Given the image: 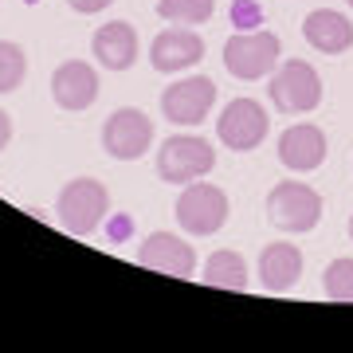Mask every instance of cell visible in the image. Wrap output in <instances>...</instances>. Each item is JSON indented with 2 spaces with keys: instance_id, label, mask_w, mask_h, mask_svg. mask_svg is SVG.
<instances>
[{
  "instance_id": "6da1fadb",
  "label": "cell",
  "mask_w": 353,
  "mask_h": 353,
  "mask_svg": "<svg viewBox=\"0 0 353 353\" xmlns=\"http://www.w3.org/2000/svg\"><path fill=\"white\" fill-rule=\"evenodd\" d=\"M55 212H59L63 232H71V236H94L99 224L110 216V192L94 176H79V181H71L59 192Z\"/></svg>"
},
{
  "instance_id": "7a4b0ae2",
  "label": "cell",
  "mask_w": 353,
  "mask_h": 353,
  "mask_svg": "<svg viewBox=\"0 0 353 353\" xmlns=\"http://www.w3.org/2000/svg\"><path fill=\"white\" fill-rule=\"evenodd\" d=\"M212 165H216L212 145L204 138H196V134L165 138V145L157 150V176L165 185H192L204 173H212Z\"/></svg>"
},
{
  "instance_id": "3957f363",
  "label": "cell",
  "mask_w": 353,
  "mask_h": 353,
  "mask_svg": "<svg viewBox=\"0 0 353 353\" xmlns=\"http://www.w3.org/2000/svg\"><path fill=\"white\" fill-rule=\"evenodd\" d=\"M267 220L279 232H294V236L299 232H314L318 220H322V196L310 185H303V181H283L267 196Z\"/></svg>"
},
{
  "instance_id": "277c9868",
  "label": "cell",
  "mask_w": 353,
  "mask_h": 353,
  "mask_svg": "<svg viewBox=\"0 0 353 353\" xmlns=\"http://www.w3.org/2000/svg\"><path fill=\"white\" fill-rule=\"evenodd\" d=\"M279 36L275 32H236V36L224 43V67L228 75L243 79V83H255V79L271 75L279 67Z\"/></svg>"
},
{
  "instance_id": "5b68a950",
  "label": "cell",
  "mask_w": 353,
  "mask_h": 353,
  "mask_svg": "<svg viewBox=\"0 0 353 353\" xmlns=\"http://www.w3.org/2000/svg\"><path fill=\"white\" fill-rule=\"evenodd\" d=\"M271 102L283 114H310L322 102V79L306 59H287L271 71Z\"/></svg>"
},
{
  "instance_id": "8992f818",
  "label": "cell",
  "mask_w": 353,
  "mask_h": 353,
  "mask_svg": "<svg viewBox=\"0 0 353 353\" xmlns=\"http://www.w3.org/2000/svg\"><path fill=\"white\" fill-rule=\"evenodd\" d=\"M176 224L189 236H216L228 224V196L216 185L192 181L185 185V192L176 196Z\"/></svg>"
},
{
  "instance_id": "52a82bcc",
  "label": "cell",
  "mask_w": 353,
  "mask_h": 353,
  "mask_svg": "<svg viewBox=\"0 0 353 353\" xmlns=\"http://www.w3.org/2000/svg\"><path fill=\"white\" fill-rule=\"evenodd\" d=\"M267 130H271V118H267V110L255 99H232L224 110H220V118H216L220 141L236 153L255 150V145L267 138Z\"/></svg>"
},
{
  "instance_id": "ba28073f",
  "label": "cell",
  "mask_w": 353,
  "mask_h": 353,
  "mask_svg": "<svg viewBox=\"0 0 353 353\" xmlns=\"http://www.w3.org/2000/svg\"><path fill=\"white\" fill-rule=\"evenodd\" d=\"M153 145V122L134 106H122L106 118L102 126V150L110 153L114 161H138L141 153Z\"/></svg>"
},
{
  "instance_id": "9c48e42d",
  "label": "cell",
  "mask_w": 353,
  "mask_h": 353,
  "mask_svg": "<svg viewBox=\"0 0 353 353\" xmlns=\"http://www.w3.org/2000/svg\"><path fill=\"white\" fill-rule=\"evenodd\" d=\"M212 102H216V83L208 75L176 79L161 94V114L176 126H201L212 110Z\"/></svg>"
},
{
  "instance_id": "30bf717a",
  "label": "cell",
  "mask_w": 353,
  "mask_h": 353,
  "mask_svg": "<svg viewBox=\"0 0 353 353\" xmlns=\"http://www.w3.org/2000/svg\"><path fill=\"white\" fill-rule=\"evenodd\" d=\"M51 99L71 114L87 110L90 102L99 99V71H94L90 63H83V59L59 63L55 75H51Z\"/></svg>"
},
{
  "instance_id": "8fae6325",
  "label": "cell",
  "mask_w": 353,
  "mask_h": 353,
  "mask_svg": "<svg viewBox=\"0 0 353 353\" xmlns=\"http://www.w3.org/2000/svg\"><path fill=\"white\" fill-rule=\"evenodd\" d=\"M138 263L150 267V271H161V275L189 279L196 271V252L173 232H153L150 240L138 248Z\"/></svg>"
},
{
  "instance_id": "7c38bea8",
  "label": "cell",
  "mask_w": 353,
  "mask_h": 353,
  "mask_svg": "<svg viewBox=\"0 0 353 353\" xmlns=\"http://www.w3.org/2000/svg\"><path fill=\"white\" fill-rule=\"evenodd\" d=\"M204 59V39L192 32V28H169L153 39L150 48V63L161 71V75H176V71H189Z\"/></svg>"
},
{
  "instance_id": "4fadbf2b",
  "label": "cell",
  "mask_w": 353,
  "mask_h": 353,
  "mask_svg": "<svg viewBox=\"0 0 353 353\" xmlns=\"http://www.w3.org/2000/svg\"><path fill=\"white\" fill-rule=\"evenodd\" d=\"M279 161L287 165L290 173H314L318 165L326 161V134L310 122H299L279 134Z\"/></svg>"
},
{
  "instance_id": "5bb4252c",
  "label": "cell",
  "mask_w": 353,
  "mask_h": 353,
  "mask_svg": "<svg viewBox=\"0 0 353 353\" xmlns=\"http://www.w3.org/2000/svg\"><path fill=\"white\" fill-rule=\"evenodd\" d=\"M90 51L106 71H130L134 59H138V32L126 24V20H114V24H102L90 39Z\"/></svg>"
},
{
  "instance_id": "9a60e30c",
  "label": "cell",
  "mask_w": 353,
  "mask_h": 353,
  "mask_svg": "<svg viewBox=\"0 0 353 353\" xmlns=\"http://www.w3.org/2000/svg\"><path fill=\"white\" fill-rule=\"evenodd\" d=\"M303 36L322 55H341V51L353 48V24L341 12H334V8H314V12L306 16Z\"/></svg>"
},
{
  "instance_id": "2e32d148",
  "label": "cell",
  "mask_w": 353,
  "mask_h": 353,
  "mask_svg": "<svg viewBox=\"0 0 353 353\" xmlns=\"http://www.w3.org/2000/svg\"><path fill=\"white\" fill-rule=\"evenodd\" d=\"M303 275V252L294 243H267L259 255V283L271 294H287Z\"/></svg>"
},
{
  "instance_id": "e0dca14e",
  "label": "cell",
  "mask_w": 353,
  "mask_h": 353,
  "mask_svg": "<svg viewBox=\"0 0 353 353\" xmlns=\"http://www.w3.org/2000/svg\"><path fill=\"white\" fill-rule=\"evenodd\" d=\"M201 279L220 290H248V263L240 252H212Z\"/></svg>"
},
{
  "instance_id": "ac0fdd59",
  "label": "cell",
  "mask_w": 353,
  "mask_h": 353,
  "mask_svg": "<svg viewBox=\"0 0 353 353\" xmlns=\"http://www.w3.org/2000/svg\"><path fill=\"white\" fill-rule=\"evenodd\" d=\"M212 12H216V0H157V16L165 24H181V28L208 24Z\"/></svg>"
},
{
  "instance_id": "d6986e66",
  "label": "cell",
  "mask_w": 353,
  "mask_h": 353,
  "mask_svg": "<svg viewBox=\"0 0 353 353\" xmlns=\"http://www.w3.org/2000/svg\"><path fill=\"white\" fill-rule=\"evenodd\" d=\"M24 75H28L24 51L16 48V43H8V39H0V94L16 90L24 83Z\"/></svg>"
},
{
  "instance_id": "ffe728a7",
  "label": "cell",
  "mask_w": 353,
  "mask_h": 353,
  "mask_svg": "<svg viewBox=\"0 0 353 353\" xmlns=\"http://www.w3.org/2000/svg\"><path fill=\"white\" fill-rule=\"evenodd\" d=\"M322 287L334 303H353V259H334L322 275Z\"/></svg>"
},
{
  "instance_id": "44dd1931",
  "label": "cell",
  "mask_w": 353,
  "mask_h": 353,
  "mask_svg": "<svg viewBox=\"0 0 353 353\" xmlns=\"http://www.w3.org/2000/svg\"><path fill=\"white\" fill-rule=\"evenodd\" d=\"M75 12H83V16H90V12H102V8H110L114 0H67Z\"/></svg>"
},
{
  "instance_id": "7402d4cb",
  "label": "cell",
  "mask_w": 353,
  "mask_h": 353,
  "mask_svg": "<svg viewBox=\"0 0 353 353\" xmlns=\"http://www.w3.org/2000/svg\"><path fill=\"white\" fill-rule=\"evenodd\" d=\"M8 141H12V118L0 110V150H8Z\"/></svg>"
},
{
  "instance_id": "603a6c76",
  "label": "cell",
  "mask_w": 353,
  "mask_h": 353,
  "mask_svg": "<svg viewBox=\"0 0 353 353\" xmlns=\"http://www.w3.org/2000/svg\"><path fill=\"white\" fill-rule=\"evenodd\" d=\"M350 236H353V220H350Z\"/></svg>"
},
{
  "instance_id": "cb8c5ba5",
  "label": "cell",
  "mask_w": 353,
  "mask_h": 353,
  "mask_svg": "<svg viewBox=\"0 0 353 353\" xmlns=\"http://www.w3.org/2000/svg\"><path fill=\"white\" fill-rule=\"evenodd\" d=\"M345 4H353V0H345Z\"/></svg>"
}]
</instances>
